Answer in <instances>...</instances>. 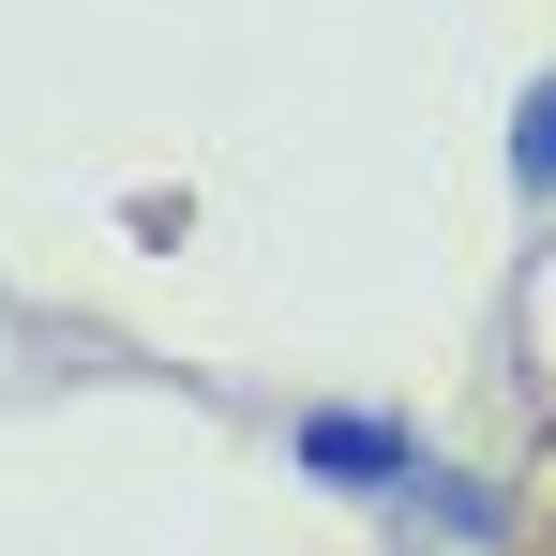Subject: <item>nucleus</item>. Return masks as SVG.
<instances>
[{
    "mask_svg": "<svg viewBox=\"0 0 556 556\" xmlns=\"http://www.w3.org/2000/svg\"><path fill=\"white\" fill-rule=\"evenodd\" d=\"M286 466L331 481V496H391V511H406V481H421V421H391V406H301V421H286Z\"/></svg>",
    "mask_w": 556,
    "mask_h": 556,
    "instance_id": "nucleus-1",
    "label": "nucleus"
},
{
    "mask_svg": "<svg viewBox=\"0 0 556 556\" xmlns=\"http://www.w3.org/2000/svg\"><path fill=\"white\" fill-rule=\"evenodd\" d=\"M406 511H421L437 542H466V556H496V542H511V496H496L481 466H437V452H421V481H406Z\"/></svg>",
    "mask_w": 556,
    "mask_h": 556,
    "instance_id": "nucleus-2",
    "label": "nucleus"
},
{
    "mask_svg": "<svg viewBox=\"0 0 556 556\" xmlns=\"http://www.w3.org/2000/svg\"><path fill=\"white\" fill-rule=\"evenodd\" d=\"M511 195H527V211H556V61L511 91Z\"/></svg>",
    "mask_w": 556,
    "mask_h": 556,
    "instance_id": "nucleus-3",
    "label": "nucleus"
}]
</instances>
